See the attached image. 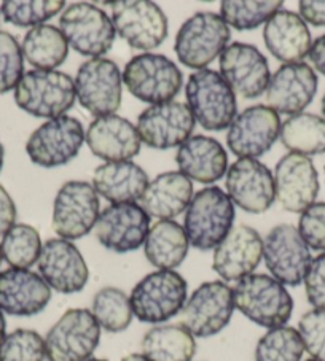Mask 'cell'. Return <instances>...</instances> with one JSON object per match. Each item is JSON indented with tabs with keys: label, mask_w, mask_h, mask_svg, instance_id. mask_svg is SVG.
Listing matches in <instances>:
<instances>
[{
	"label": "cell",
	"mask_w": 325,
	"mask_h": 361,
	"mask_svg": "<svg viewBox=\"0 0 325 361\" xmlns=\"http://www.w3.org/2000/svg\"><path fill=\"white\" fill-rule=\"evenodd\" d=\"M24 59L37 71H56L64 64L69 54V45L58 27L52 24H42L29 29L23 40Z\"/></svg>",
	"instance_id": "33"
},
{
	"label": "cell",
	"mask_w": 325,
	"mask_h": 361,
	"mask_svg": "<svg viewBox=\"0 0 325 361\" xmlns=\"http://www.w3.org/2000/svg\"><path fill=\"white\" fill-rule=\"evenodd\" d=\"M235 307L265 328L285 326L293 312V300L285 286L266 274H251L233 286Z\"/></svg>",
	"instance_id": "2"
},
{
	"label": "cell",
	"mask_w": 325,
	"mask_h": 361,
	"mask_svg": "<svg viewBox=\"0 0 325 361\" xmlns=\"http://www.w3.org/2000/svg\"><path fill=\"white\" fill-rule=\"evenodd\" d=\"M190 242L184 226L172 220H160L150 228L143 242L148 263L158 271H174L189 255Z\"/></svg>",
	"instance_id": "31"
},
{
	"label": "cell",
	"mask_w": 325,
	"mask_h": 361,
	"mask_svg": "<svg viewBox=\"0 0 325 361\" xmlns=\"http://www.w3.org/2000/svg\"><path fill=\"white\" fill-rule=\"evenodd\" d=\"M122 361H150L147 357H143L142 353H131V355H126Z\"/></svg>",
	"instance_id": "48"
},
{
	"label": "cell",
	"mask_w": 325,
	"mask_h": 361,
	"mask_svg": "<svg viewBox=\"0 0 325 361\" xmlns=\"http://www.w3.org/2000/svg\"><path fill=\"white\" fill-rule=\"evenodd\" d=\"M123 77L117 62L93 58L80 66L75 77V96L81 107L96 118L115 115L122 105Z\"/></svg>",
	"instance_id": "12"
},
{
	"label": "cell",
	"mask_w": 325,
	"mask_h": 361,
	"mask_svg": "<svg viewBox=\"0 0 325 361\" xmlns=\"http://www.w3.org/2000/svg\"><path fill=\"white\" fill-rule=\"evenodd\" d=\"M64 0H7L2 4L4 20L18 27H37L64 8Z\"/></svg>",
	"instance_id": "39"
},
{
	"label": "cell",
	"mask_w": 325,
	"mask_h": 361,
	"mask_svg": "<svg viewBox=\"0 0 325 361\" xmlns=\"http://www.w3.org/2000/svg\"><path fill=\"white\" fill-rule=\"evenodd\" d=\"M280 118L268 105H252L235 116L227 134V145L237 158L257 159L270 152L280 134Z\"/></svg>",
	"instance_id": "16"
},
{
	"label": "cell",
	"mask_w": 325,
	"mask_h": 361,
	"mask_svg": "<svg viewBox=\"0 0 325 361\" xmlns=\"http://www.w3.org/2000/svg\"><path fill=\"white\" fill-rule=\"evenodd\" d=\"M73 80L58 71H29L15 88L18 107L35 118L53 120L66 115L75 104Z\"/></svg>",
	"instance_id": "5"
},
{
	"label": "cell",
	"mask_w": 325,
	"mask_h": 361,
	"mask_svg": "<svg viewBox=\"0 0 325 361\" xmlns=\"http://www.w3.org/2000/svg\"><path fill=\"white\" fill-rule=\"evenodd\" d=\"M4 159H5V148L2 145V142H0V171H2L4 167Z\"/></svg>",
	"instance_id": "50"
},
{
	"label": "cell",
	"mask_w": 325,
	"mask_h": 361,
	"mask_svg": "<svg viewBox=\"0 0 325 361\" xmlns=\"http://www.w3.org/2000/svg\"><path fill=\"white\" fill-rule=\"evenodd\" d=\"M303 282L311 306L325 310V252L311 261Z\"/></svg>",
	"instance_id": "44"
},
{
	"label": "cell",
	"mask_w": 325,
	"mask_h": 361,
	"mask_svg": "<svg viewBox=\"0 0 325 361\" xmlns=\"http://www.w3.org/2000/svg\"><path fill=\"white\" fill-rule=\"evenodd\" d=\"M150 231V216L139 204H110L99 215L95 234L101 245L115 253L134 252Z\"/></svg>",
	"instance_id": "19"
},
{
	"label": "cell",
	"mask_w": 325,
	"mask_h": 361,
	"mask_svg": "<svg viewBox=\"0 0 325 361\" xmlns=\"http://www.w3.org/2000/svg\"><path fill=\"white\" fill-rule=\"evenodd\" d=\"M309 59L312 62V66L316 67V71L325 75V34L317 37V39L312 42L309 49Z\"/></svg>",
	"instance_id": "47"
},
{
	"label": "cell",
	"mask_w": 325,
	"mask_h": 361,
	"mask_svg": "<svg viewBox=\"0 0 325 361\" xmlns=\"http://www.w3.org/2000/svg\"><path fill=\"white\" fill-rule=\"evenodd\" d=\"M176 163L185 177L209 185L227 173L228 154L212 137L193 135L179 147Z\"/></svg>",
	"instance_id": "27"
},
{
	"label": "cell",
	"mask_w": 325,
	"mask_h": 361,
	"mask_svg": "<svg viewBox=\"0 0 325 361\" xmlns=\"http://www.w3.org/2000/svg\"><path fill=\"white\" fill-rule=\"evenodd\" d=\"M5 329H7V322H5L4 312L0 310V342H2L5 336H7V334H5Z\"/></svg>",
	"instance_id": "49"
},
{
	"label": "cell",
	"mask_w": 325,
	"mask_h": 361,
	"mask_svg": "<svg viewBox=\"0 0 325 361\" xmlns=\"http://www.w3.org/2000/svg\"><path fill=\"white\" fill-rule=\"evenodd\" d=\"M233 288L222 280L204 282L182 309V325L196 338H211L228 325L235 312Z\"/></svg>",
	"instance_id": "13"
},
{
	"label": "cell",
	"mask_w": 325,
	"mask_h": 361,
	"mask_svg": "<svg viewBox=\"0 0 325 361\" xmlns=\"http://www.w3.org/2000/svg\"><path fill=\"white\" fill-rule=\"evenodd\" d=\"M101 342V326L88 309H69L45 338L48 361H86Z\"/></svg>",
	"instance_id": "9"
},
{
	"label": "cell",
	"mask_w": 325,
	"mask_h": 361,
	"mask_svg": "<svg viewBox=\"0 0 325 361\" xmlns=\"http://www.w3.org/2000/svg\"><path fill=\"white\" fill-rule=\"evenodd\" d=\"M185 96L195 121L206 130H223L233 123L237 110L236 94L220 72L212 68L193 72L185 86Z\"/></svg>",
	"instance_id": "6"
},
{
	"label": "cell",
	"mask_w": 325,
	"mask_h": 361,
	"mask_svg": "<svg viewBox=\"0 0 325 361\" xmlns=\"http://www.w3.org/2000/svg\"><path fill=\"white\" fill-rule=\"evenodd\" d=\"M187 280L176 271H155L136 283L129 301L142 323L162 325L182 312L189 298Z\"/></svg>",
	"instance_id": "3"
},
{
	"label": "cell",
	"mask_w": 325,
	"mask_h": 361,
	"mask_svg": "<svg viewBox=\"0 0 325 361\" xmlns=\"http://www.w3.org/2000/svg\"><path fill=\"white\" fill-rule=\"evenodd\" d=\"M2 259H4V257H2V248H0V264H2Z\"/></svg>",
	"instance_id": "53"
},
{
	"label": "cell",
	"mask_w": 325,
	"mask_h": 361,
	"mask_svg": "<svg viewBox=\"0 0 325 361\" xmlns=\"http://www.w3.org/2000/svg\"><path fill=\"white\" fill-rule=\"evenodd\" d=\"M0 248H2L4 259L7 261L10 267L29 269L40 258V234L34 226L26 225V223H18L4 234Z\"/></svg>",
	"instance_id": "36"
},
{
	"label": "cell",
	"mask_w": 325,
	"mask_h": 361,
	"mask_svg": "<svg viewBox=\"0 0 325 361\" xmlns=\"http://www.w3.org/2000/svg\"><path fill=\"white\" fill-rule=\"evenodd\" d=\"M264 258L271 277L289 286L303 282L311 266L309 247L292 225H278L264 240Z\"/></svg>",
	"instance_id": "15"
},
{
	"label": "cell",
	"mask_w": 325,
	"mask_h": 361,
	"mask_svg": "<svg viewBox=\"0 0 325 361\" xmlns=\"http://www.w3.org/2000/svg\"><path fill=\"white\" fill-rule=\"evenodd\" d=\"M24 75V56L16 37L0 30V94L15 90Z\"/></svg>",
	"instance_id": "41"
},
{
	"label": "cell",
	"mask_w": 325,
	"mask_h": 361,
	"mask_svg": "<svg viewBox=\"0 0 325 361\" xmlns=\"http://www.w3.org/2000/svg\"><path fill=\"white\" fill-rule=\"evenodd\" d=\"M59 30L69 47L81 56L101 58L115 43L114 23L102 8L93 4L77 2L64 8Z\"/></svg>",
	"instance_id": "8"
},
{
	"label": "cell",
	"mask_w": 325,
	"mask_h": 361,
	"mask_svg": "<svg viewBox=\"0 0 325 361\" xmlns=\"http://www.w3.org/2000/svg\"><path fill=\"white\" fill-rule=\"evenodd\" d=\"M230 39L231 30L220 15L199 11L180 26L174 51L185 67L203 71L212 61L220 58Z\"/></svg>",
	"instance_id": "7"
},
{
	"label": "cell",
	"mask_w": 325,
	"mask_h": 361,
	"mask_svg": "<svg viewBox=\"0 0 325 361\" xmlns=\"http://www.w3.org/2000/svg\"><path fill=\"white\" fill-rule=\"evenodd\" d=\"M122 77L131 94L150 105L174 101L184 85V75L176 62L156 53L133 56Z\"/></svg>",
	"instance_id": "4"
},
{
	"label": "cell",
	"mask_w": 325,
	"mask_h": 361,
	"mask_svg": "<svg viewBox=\"0 0 325 361\" xmlns=\"http://www.w3.org/2000/svg\"><path fill=\"white\" fill-rule=\"evenodd\" d=\"M142 355L150 361H191L196 341L182 323L150 328L142 338Z\"/></svg>",
	"instance_id": "32"
},
{
	"label": "cell",
	"mask_w": 325,
	"mask_h": 361,
	"mask_svg": "<svg viewBox=\"0 0 325 361\" xmlns=\"http://www.w3.org/2000/svg\"><path fill=\"white\" fill-rule=\"evenodd\" d=\"M300 16L316 27L325 26V0H302L298 4Z\"/></svg>",
	"instance_id": "45"
},
{
	"label": "cell",
	"mask_w": 325,
	"mask_h": 361,
	"mask_svg": "<svg viewBox=\"0 0 325 361\" xmlns=\"http://www.w3.org/2000/svg\"><path fill=\"white\" fill-rule=\"evenodd\" d=\"M42 279L62 295L78 293L88 283L90 271L83 255L72 242L49 239L42 245L37 261Z\"/></svg>",
	"instance_id": "21"
},
{
	"label": "cell",
	"mask_w": 325,
	"mask_h": 361,
	"mask_svg": "<svg viewBox=\"0 0 325 361\" xmlns=\"http://www.w3.org/2000/svg\"><path fill=\"white\" fill-rule=\"evenodd\" d=\"M264 40L274 58L284 64L302 62L311 49V32L302 16L280 10L265 24Z\"/></svg>",
	"instance_id": "28"
},
{
	"label": "cell",
	"mask_w": 325,
	"mask_h": 361,
	"mask_svg": "<svg viewBox=\"0 0 325 361\" xmlns=\"http://www.w3.org/2000/svg\"><path fill=\"white\" fill-rule=\"evenodd\" d=\"M195 123L189 105L171 101L143 110L137 118V133L150 148L170 150L190 139Z\"/></svg>",
	"instance_id": "17"
},
{
	"label": "cell",
	"mask_w": 325,
	"mask_h": 361,
	"mask_svg": "<svg viewBox=\"0 0 325 361\" xmlns=\"http://www.w3.org/2000/svg\"><path fill=\"white\" fill-rule=\"evenodd\" d=\"M280 142L290 153L316 157L325 153V120L314 114L289 116L280 126Z\"/></svg>",
	"instance_id": "34"
},
{
	"label": "cell",
	"mask_w": 325,
	"mask_h": 361,
	"mask_svg": "<svg viewBox=\"0 0 325 361\" xmlns=\"http://www.w3.org/2000/svg\"><path fill=\"white\" fill-rule=\"evenodd\" d=\"M235 204L218 186H208L191 197L185 210L184 229L190 245L212 250L233 229Z\"/></svg>",
	"instance_id": "1"
},
{
	"label": "cell",
	"mask_w": 325,
	"mask_h": 361,
	"mask_svg": "<svg viewBox=\"0 0 325 361\" xmlns=\"http://www.w3.org/2000/svg\"><path fill=\"white\" fill-rule=\"evenodd\" d=\"M321 109H322V115H324V120H325V94L322 97V102H321Z\"/></svg>",
	"instance_id": "51"
},
{
	"label": "cell",
	"mask_w": 325,
	"mask_h": 361,
	"mask_svg": "<svg viewBox=\"0 0 325 361\" xmlns=\"http://www.w3.org/2000/svg\"><path fill=\"white\" fill-rule=\"evenodd\" d=\"M101 204L95 186L71 180L61 186L53 205V229L64 240L85 238L96 226Z\"/></svg>",
	"instance_id": "11"
},
{
	"label": "cell",
	"mask_w": 325,
	"mask_h": 361,
	"mask_svg": "<svg viewBox=\"0 0 325 361\" xmlns=\"http://www.w3.org/2000/svg\"><path fill=\"white\" fill-rule=\"evenodd\" d=\"M115 32L131 48L150 51L167 37V18L162 8L148 0H120L112 4Z\"/></svg>",
	"instance_id": "14"
},
{
	"label": "cell",
	"mask_w": 325,
	"mask_h": 361,
	"mask_svg": "<svg viewBox=\"0 0 325 361\" xmlns=\"http://www.w3.org/2000/svg\"><path fill=\"white\" fill-rule=\"evenodd\" d=\"M264 258V239L257 229L247 225L235 226L214 248L212 269L225 282H237L251 276Z\"/></svg>",
	"instance_id": "23"
},
{
	"label": "cell",
	"mask_w": 325,
	"mask_h": 361,
	"mask_svg": "<svg viewBox=\"0 0 325 361\" xmlns=\"http://www.w3.org/2000/svg\"><path fill=\"white\" fill-rule=\"evenodd\" d=\"M306 361H317V360H312V358H311V360H306Z\"/></svg>",
	"instance_id": "54"
},
{
	"label": "cell",
	"mask_w": 325,
	"mask_h": 361,
	"mask_svg": "<svg viewBox=\"0 0 325 361\" xmlns=\"http://www.w3.org/2000/svg\"><path fill=\"white\" fill-rule=\"evenodd\" d=\"M16 221V205L8 191L0 185V235H4Z\"/></svg>",
	"instance_id": "46"
},
{
	"label": "cell",
	"mask_w": 325,
	"mask_h": 361,
	"mask_svg": "<svg viewBox=\"0 0 325 361\" xmlns=\"http://www.w3.org/2000/svg\"><path fill=\"white\" fill-rule=\"evenodd\" d=\"M298 333L312 360L325 361V310L306 312L298 322Z\"/></svg>",
	"instance_id": "42"
},
{
	"label": "cell",
	"mask_w": 325,
	"mask_h": 361,
	"mask_svg": "<svg viewBox=\"0 0 325 361\" xmlns=\"http://www.w3.org/2000/svg\"><path fill=\"white\" fill-rule=\"evenodd\" d=\"M220 75L236 96L257 99L270 83V66L260 49L249 43L236 42L220 54Z\"/></svg>",
	"instance_id": "18"
},
{
	"label": "cell",
	"mask_w": 325,
	"mask_h": 361,
	"mask_svg": "<svg viewBox=\"0 0 325 361\" xmlns=\"http://www.w3.org/2000/svg\"><path fill=\"white\" fill-rule=\"evenodd\" d=\"M276 199L283 209L292 214H303L316 202L319 195V176L308 157L287 153L274 167Z\"/></svg>",
	"instance_id": "22"
},
{
	"label": "cell",
	"mask_w": 325,
	"mask_h": 361,
	"mask_svg": "<svg viewBox=\"0 0 325 361\" xmlns=\"http://www.w3.org/2000/svg\"><path fill=\"white\" fill-rule=\"evenodd\" d=\"M280 0H265V2H235L223 0L220 4L222 20L236 30H252L266 24L283 8Z\"/></svg>",
	"instance_id": "37"
},
{
	"label": "cell",
	"mask_w": 325,
	"mask_h": 361,
	"mask_svg": "<svg viewBox=\"0 0 325 361\" xmlns=\"http://www.w3.org/2000/svg\"><path fill=\"white\" fill-rule=\"evenodd\" d=\"M305 345L298 329L273 328L261 336L255 347V361H302Z\"/></svg>",
	"instance_id": "38"
},
{
	"label": "cell",
	"mask_w": 325,
	"mask_h": 361,
	"mask_svg": "<svg viewBox=\"0 0 325 361\" xmlns=\"http://www.w3.org/2000/svg\"><path fill=\"white\" fill-rule=\"evenodd\" d=\"M298 233L312 250L325 252V202H314L298 220Z\"/></svg>",
	"instance_id": "43"
},
{
	"label": "cell",
	"mask_w": 325,
	"mask_h": 361,
	"mask_svg": "<svg viewBox=\"0 0 325 361\" xmlns=\"http://www.w3.org/2000/svg\"><path fill=\"white\" fill-rule=\"evenodd\" d=\"M193 197V183L182 172H165L148 183L141 207L150 219L171 220L187 210Z\"/></svg>",
	"instance_id": "30"
},
{
	"label": "cell",
	"mask_w": 325,
	"mask_h": 361,
	"mask_svg": "<svg viewBox=\"0 0 325 361\" xmlns=\"http://www.w3.org/2000/svg\"><path fill=\"white\" fill-rule=\"evenodd\" d=\"M91 153L107 163L131 161L141 153L142 140L137 128L120 115L95 118L85 134Z\"/></svg>",
	"instance_id": "26"
},
{
	"label": "cell",
	"mask_w": 325,
	"mask_h": 361,
	"mask_svg": "<svg viewBox=\"0 0 325 361\" xmlns=\"http://www.w3.org/2000/svg\"><path fill=\"white\" fill-rule=\"evenodd\" d=\"M45 339L34 329H15L0 342V361H43Z\"/></svg>",
	"instance_id": "40"
},
{
	"label": "cell",
	"mask_w": 325,
	"mask_h": 361,
	"mask_svg": "<svg viewBox=\"0 0 325 361\" xmlns=\"http://www.w3.org/2000/svg\"><path fill=\"white\" fill-rule=\"evenodd\" d=\"M85 142V129L78 118L62 115L47 120L26 142V153L34 164L53 169L77 157Z\"/></svg>",
	"instance_id": "10"
},
{
	"label": "cell",
	"mask_w": 325,
	"mask_h": 361,
	"mask_svg": "<svg viewBox=\"0 0 325 361\" xmlns=\"http://www.w3.org/2000/svg\"><path fill=\"white\" fill-rule=\"evenodd\" d=\"M86 361H107V360H104V358H90V360H86Z\"/></svg>",
	"instance_id": "52"
},
{
	"label": "cell",
	"mask_w": 325,
	"mask_h": 361,
	"mask_svg": "<svg viewBox=\"0 0 325 361\" xmlns=\"http://www.w3.org/2000/svg\"><path fill=\"white\" fill-rule=\"evenodd\" d=\"M147 172L133 161H118L98 166L93 186L110 204H134L148 186Z\"/></svg>",
	"instance_id": "29"
},
{
	"label": "cell",
	"mask_w": 325,
	"mask_h": 361,
	"mask_svg": "<svg viewBox=\"0 0 325 361\" xmlns=\"http://www.w3.org/2000/svg\"><path fill=\"white\" fill-rule=\"evenodd\" d=\"M91 314L99 326L109 333H122L133 322V307L129 296L117 286H105L93 298Z\"/></svg>",
	"instance_id": "35"
},
{
	"label": "cell",
	"mask_w": 325,
	"mask_h": 361,
	"mask_svg": "<svg viewBox=\"0 0 325 361\" xmlns=\"http://www.w3.org/2000/svg\"><path fill=\"white\" fill-rule=\"evenodd\" d=\"M227 191L233 204L249 214H265L276 201L274 177L257 159L242 158L227 171Z\"/></svg>",
	"instance_id": "20"
},
{
	"label": "cell",
	"mask_w": 325,
	"mask_h": 361,
	"mask_svg": "<svg viewBox=\"0 0 325 361\" xmlns=\"http://www.w3.org/2000/svg\"><path fill=\"white\" fill-rule=\"evenodd\" d=\"M52 300V288L42 276L29 269L0 271V310L13 317L40 314Z\"/></svg>",
	"instance_id": "25"
},
{
	"label": "cell",
	"mask_w": 325,
	"mask_h": 361,
	"mask_svg": "<svg viewBox=\"0 0 325 361\" xmlns=\"http://www.w3.org/2000/svg\"><path fill=\"white\" fill-rule=\"evenodd\" d=\"M317 92V75L305 62L280 66L266 88L268 107L283 115H298Z\"/></svg>",
	"instance_id": "24"
}]
</instances>
